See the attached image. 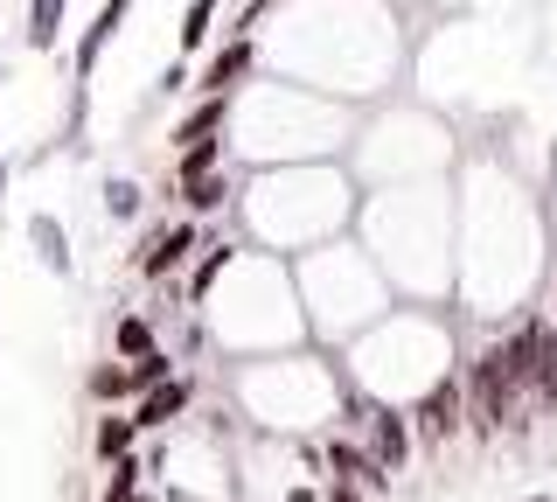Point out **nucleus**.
I'll list each match as a JSON object with an SVG mask.
<instances>
[{
	"mask_svg": "<svg viewBox=\"0 0 557 502\" xmlns=\"http://www.w3.org/2000/svg\"><path fill=\"white\" fill-rule=\"evenodd\" d=\"M327 502H370V489H356V481H327Z\"/></svg>",
	"mask_w": 557,
	"mask_h": 502,
	"instance_id": "22",
	"label": "nucleus"
},
{
	"mask_svg": "<svg viewBox=\"0 0 557 502\" xmlns=\"http://www.w3.org/2000/svg\"><path fill=\"white\" fill-rule=\"evenodd\" d=\"M362 440H370V454H376L383 467H391V475H397V467H405V461L418 454V426H411V412H405V405H383V397H376L370 432H362Z\"/></svg>",
	"mask_w": 557,
	"mask_h": 502,
	"instance_id": "9",
	"label": "nucleus"
},
{
	"mask_svg": "<svg viewBox=\"0 0 557 502\" xmlns=\"http://www.w3.org/2000/svg\"><path fill=\"white\" fill-rule=\"evenodd\" d=\"M63 14H70V0H28V14H22V49H35V57H57Z\"/></svg>",
	"mask_w": 557,
	"mask_h": 502,
	"instance_id": "16",
	"label": "nucleus"
},
{
	"mask_svg": "<svg viewBox=\"0 0 557 502\" xmlns=\"http://www.w3.org/2000/svg\"><path fill=\"white\" fill-rule=\"evenodd\" d=\"M251 71H258V36H231L223 49H209V63L196 71V91L202 98H237Z\"/></svg>",
	"mask_w": 557,
	"mask_h": 502,
	"instance_id": "7",
	"label": "nucleus"
},
{
	"mask_svg": "<svg viewBox=\"0 0 557 502\" xmlns=\"http://www.w3.org/2000/svg\"><path fill=\"white\" fill-rule=\"evenodd\" d=\"M161 321L147 315V307H126V315H112V356H126V363H139V356H153L161 350Z\"/></svg>",
	"mask_w": 557,
	"mask_h": 502,
	"instance_id": "15",
	"label": "nucleus"
},
{
	"mask_svg": "<svg viewBox=\"0 0 557 502\" xmlns=\"http://www.w3.org/2000/svg\"><path fill=\"white\" fill-rule=\"evenodd\" d=\"M286 502H327V489H313V481H293Z\"/></svg>",
	"mask_w": 557,
	"mask_h": 502,
	"instance_id": "23",
	"label": "nucleus"
},
{
	"mask_svg": "<svg viewBox=\"0 0 557 502\" xmlns=\"http://www.w3.org/2000/svg\"><path fill=\"white\" fill-rule=\"evenodd\" d=\"M147 481H153V467H147V454L133 446L126 461H112V467H104V481H98V495H91V502H133L139 489H147Z\"/></svg>",
	"mask_w": 557,
	"mask_h": 502,
	"instance_id": "19",
	"label": "nucleus"
},
{
	"mask_svg": "<svg viewBox=\"0 0 557 502\" xmlns=\"http://www.w3.org/2000/svg\"><path fill=\"white\" fill-rule=\"evenodd\" d=\"M8 188H14V161L0 154V217H8Z\"/></svg>",
	"mask_w": 557,
	"mask_h": 502,
	"instance_id": "24",
	"label": "nucleus"
},
{
	"mask_svg": "<svg viewBox=\"0 0 557 502\" xmlns=\"http://www.w3.org/2000/svg\"><path fill=\"white\" fill-rule=\"evenodd\" d=\"M139 8V0H98L91 28L77 36V49H70V84H91V71L104 63V49L119 42V28H126V14Z\"/></svg>",
	"mask_w": 557,
	"mask_h": 502,
	"instance_id": "6",
	"label": "nucleus"
},
{
	"mask_svg": "<svg viewBox=\"0 0 557 502\" xmlns=\"http://www.w3.org/2000/svg\"><path fill=\"white\" fill-rule=\"evenodd\" d=\"M550 335H557V286H550Z\"/></svg>",
	"mask_w": 557,
	"mask_h": 502,
	"instance_id": "25",
	"label": "nucleus"
},
{
	"mask_svg": "<svg viewBox=\"0 0 557 502\" xmlns=\"http://www.w3.org/2000/svg\"><path fill=\"white\" fill-rule=\"evenodd\" d=\"M174 210L182 217H202V223H223L237 210V175L223 168V175H202V182H188L182 196H174Z\"/></svg>",
	"mask_w": 557,
	"mask_h": 502,
	"instance_id": "11",
	"label": "nucleus"
},
{
	"mask_svg": "<svg viewBox=\"0 0 557 502\" xmlns=\"http://www.w3.org/2000/svg\"><path fill=\"white\" fill-rule=\"evenodd\" d=\"M405 412H411V426H418V446L460 440V432H467V370H440Z\"/></svg>",
	"mask_w": 557,
	"mask_h": 502,
	"instance_id": "3",
	"label": "nucleus"
},
{
	"mask_svg": "<svg viewBox=\"0 0 557 502\" xmlns=\"http://www.w3.org/2000/svg\"><path fill=\"white\" fill-rule=\"evenodd\" d=\"M139 446V419H133V405H112V412H98L91 419V454L112 467V461H126Z\"/></svg>",
	"mask_w": 557,
	"mask_h": 502,
	"instance_id": "14",
	"label": "nucleus"
},
{
	"mask_svg": "<svg viewBox=\"0 0 557 502\" xmlns=\"http://www.w3.org/2000/svg\"><path fill=\"white\" fill-rule=\"evenodd\" d=\"M202 245H209V223H202V217H147L126 266H133V280L168 286V280H182V272L196 266Z\"/></svg>",
	"mask_w": 557,
	"mask_h": 502,
	"instance_id": "1",
	"label": "nucleus"
},
{
	"mask_svg": "<svg viewBox=\"0 0 557 502\" xmlns=\"http://www.w3.org/2000/svg\"><path fill=\"white\" fill-rule=\"evenodd\" d=\"M22 237H28V258L49 272V280H77V245H70V223L57 210H28Z\"/></svg>",
	"mask_w": 557,
	"mask_h": 502,
	"instance_id": "5",
	"label": "nucleus"
},
{
	"mask_svg": "<svg viewBox=\"0 0 557 502\" xmlns=\"http://www.w3.org/2000/svg\"><path fill=\"white\" fill-rule=\"evenodd\" d=\"M168 377H182V356H174V342H161L153 356L133 363V391H153V384H168Z\"/></svg>",
	"mask_w": 557,
	"mask_h": 502,
	"instance_id": "20",
	"label": "nucleus"
},
{
	"mask_svg": "<svg viewBox=\"0 0 557 502\" xmlns=\"http://www.w3.org/2000/svg\"><path fill=\"white\" fill-rule=\"evenodd\" d=\"M196 71H188V57H174L161 77H153V98H182V91H196V84H188Z\"/></svg>",
	"mask_w": 557,
	"mask_h": 502,
	"instance_id": "21",
	"label": "nucleus"
},
{
	"mask_svg": "<svg viewBox=\"0 0 557 502\" xmlns=\"http://www.w3.org/2000/svg\"><path fill=\"white\" fill-rule=\"evenodd\" d=\"M237 266H244V237H237V231H223V223H209V245L196 252V266L182 272V301H188V315H202V307L216 301V286L231 280Z\"/></svg>",
	"mask_w": 557,
	"mask_h": 502,
	"instance_id": "4",
	"label": "nucleus"
},
{
	"mask_svg": "<svg viewBox=\"0 0 557 502\" xmlns=\"http://www.w3.org/2000/svg\"><path fill=\"white\" fill-rule=\"evenodd\" d=\"M223 161H231V133H216V140H196V147H182L174 154V188H188V182H202V175H223Z\"/></svg>",
	"mask_w": 557,
	"mask_h": 502,
	"instance_id": "17",
	"label": "nucleus"
},
{
	"mask_svg": "<svg viewBox=\"0 0 557 502\" xmlns=\"http://www.w3.org/2000/svg\"><path fill=\"white\" fill-rule=\"evenodd\" d=\"M522 502H557V495H544V489H536V495H522Z\"/></svg>",
	"mask_w": 557,
	"mask_h": 502,
	"instance_id": "26",
	"label": "nucleus"
},
{
	"mask_svg": "<svg viewBox=\"0 0 557 502\" xmlns=\"http://www.w3.org/2000/svg\"><path fill=\"white\" fill-rule=\"evenodd\" d=\"M188 405H196V377H168V384H153V391H139L133 397V419H139V440H161V432L174 419H188Z\"/></svg>",
	"mask_w": 557,
	"mask_h": 502,
	"instance_id": "8",
	"label": "nucleus"
},
{
	"mask_svg": "<svg viewBox=\"0 0 557 502\" xmlns=\"http://www.w3.org/2000/svg\"><path fill=\"white\" fill-rule=\"evenodd\" d=\"M133 502H161V495H147V489H139V495H133Z\"/></svg>",
	"mask_w": 557,
	"mask_h": 502,
	"instance_id": "27",
	"label": "nucleus"
},
{
	"mask_svg": "<svg viewBox=\"0 0 557 502\" xmlns=\"http://www.w3.org/2000/svg\"><path fill=\"white\" fill-rule=\"evenodd\" d=\"M522 405H530V397L516 391L509 363H502V342L467 363V432H474V440H495L502 426H516Z\"/></svg>",
	"mask_w": 557,
	"mask_h": 502,
	"instance_id": "2",
	"label": "nucleus"
},
{
	"mask_svg": "<svg viewBox=\"0 0 557 502\" xmlns=\"http://www.w3.org/2000/svg\"><path fill=\"white\" fill-rule=\"evenodd\" d=\"M231 119H237V98H196V106L174 119L168 154H182V147H196V140H216V133H231Z\"/></svg>",
	"mask_w": 557,
	"mask_h": 502,
	"instance_id": "10",
	"label": "nucleus"
},
{
	"mask_svg": "<svg viewBox=\"0 0 557 502\" xmlns=\"http://www.w3.org/2000/svg\"><path fill=\"white\" fill-rule=\"evenodd\" d=\"M153 188L147 182H133V175H104L98 182V210H104V223H147V210H153Z\"/></svg>",
	"mask_w": 557,
	"mask_h": 502,
	"instance_id": "13",
	"label": "nucleus"
},
{
	"mask_svg": "<svg viewBox=\"0 0 557 502\" xmlns=\"http://www.w3.org/2000/svg\"><path fill=\"white\" fill-rule=\"evenodd\" d=\"M84 397H91L98 412H112V405H133V397H139V391H133V363L104 350V356L91 363V370H84Z\"/></svg>",
	"mask_w": 557,
	"mask_h": 502,
	"instance_id": "12",
	"label": "nucleus"
},
{
	"mask_svg": "<svg viewBox=\"0 0 557 502\" xmlns=\"http://www.w3.org/2000/svg\"><path fill=\"white\" fill-rule=\"evenodd\" d=\"M216 14H223V0H188V8H182V28H174V57L196 63L202 49H209V36H216Z\"/></svg>",
	"mask_w": 557,
	"mask_h": 502,
	"instance_id": "18",
	"label": "nucleus"
}]
</instances>
